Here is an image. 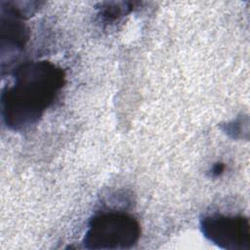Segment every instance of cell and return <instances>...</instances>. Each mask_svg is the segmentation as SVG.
<instances>
[{
	"label": "cell",
	"instance_id": "6da1fadb",
	"mask_svg": "<svg viewBox=\"0 0 250 250\" xmlns=\"http://www.w3.org/2000/svg\"><path fill=\"white\" fill-rule=\"evenodd\" d=\"M64 84V72L48 61L27 62L14 73V83L2 94L7 126L22 130L36 123L52 105Z\"/></svg>",
	"mask_w": 250,
	"mask_h": 250
},
{
	"label": "cell",
	"instance_id": "7a4b0ae2",
	"mask_svg": "<svg viewBox=\"0 0 250 250\" xmlns=\"http://www.w3.org/2000/svg\"><path fill=\"white\" fill-rule=\"evenodd\" d=\"M141 236V226L130 214L109 211L94 216L83 243L88 249H129Z\"/></svg>",
	"mask_w": 250,
	"mask_h": 250
},
{
	"label": "cell",
	"instance_id": "3957f363",
	"mask_svg": "<svg viewBox=\"0 0 250 250\" xmlns=\"http://www.w3.org/2000/svg\"><path fill=\"white\" fill-rule=\"evenodd\" d=\"M200 228L204 236L221 248L250 249V225L244 216H207L201 220Z\"/></svg>",
	"mask_w": 250,
	"mask_h": 250
},
{
	"label": "cell",
	"instance_id": "277c9868",
	"mask_svg": "<svg viewBox=\"0 0 250 250\" xmlns=\"http://www.w3.org/2000/svg\"><path fill=\"white\" fill-rule=\"evenodd\" d=\"M223 170H224V165H223V164H217V165L214 167V169H213V173L218 175V174H220Z\"/></svg>",
	"mask_w": 250,
	"mask_h": 250
}]
</instances>
